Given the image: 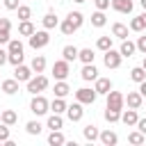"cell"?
I'll list each match as a JSON object with an SVG mask.
<instances>
[{
    "instance_id": "cell-8",
    "label": "cell",
    "mask_w": 146,
    "mask_h": 146,
    "mask_svg": "<svg viewBox=\"0 0 146 146\" xmlns=\"http://www.w3.org/2000/svg\"><path fill=\"white\" fill-rule=\"evenodd\" d=\"M66 116L75 123L84 116V110H82V103H73V105H66Z\"/></svg>"
},
{
    "instance_id": "cell-24",
    "label": "cell",
    "mask_w": 146,
    "mask_h": 146,
    "mask_svg": "<svg viewBox=\"0 0 146 146\" xmlns=\"http://www.w3.org/2000/svg\"><path fill=\"white\" fill-rule=\"evenodd\" d=\"M59 25V18L52 14V11H48L46 16H43V30H52V27H57Z\"/></svg>"
},
{
    "instance_id": "cell-50",
    "label": "cell",
    "mask_w": 146,
    "mask_h": 146,
    "mask_svg": "<svg viewBox=\"0 0 146 146\" xmlns=\"http://www.w3.org/2000/svg\"><path fill=\"white\" fill-rule=\"evenodd\" d=\"M139 94L146 98V80H141V82H139Z\"/></svg>"
},
{
    "instance_id": "cell-10",
    "label": "cell",
    "mask_w": 146,
    "mask_h": 146,
    "mask_svg": "<svg viewBox=\"0 0 146 146\" xmlns=\"http://www.w3.org/2000/svg\"><path fill=\"white\" fill-rule=\"evenodd\" d=\"M110 5L119 14H130L132 11V0H110Z\"/></svg>"
},
{
    "instance_id": "cell-5",
    "label": "cell",
    "mask_w": 146,
    "mask_h": 146,
    "mask_svg": "<svg viewBox=\"0 0 146 146\" xmlns=\"http://www.w3.org/2000/svg\"><path fill=\"white\" fill-rule=\"evenodd\" d=\"M96 89H89V87H82V89H78L75 91V100L78 103H82V105H91L94 100H96Z\"/></svg>"
},
{
    "instance_id": "cell-25",
    "label": "cell",
    "mask_w": 146,
    "mask_h": 146,
    "mask_svg": "<svg viewBox=\"0 0 146 146\" xmlns=\"http://www.w3.org/2000/svg\"><path fill=\"white\" fill-rule=\"evenodd\" d=\"M7 52H9V55H23V43H21L18 39H9Z\"/></svg>"
},
{
    "instance_id": "cell-49",
    "label": "cell",
    "mask_w": 146,
    "mask_h": 146,
    "mask_svg": "<svg viewBox=\"0 0 146 146\" xmlns=\"http://www.w3.org/2000/svg\"><path fill=\"white\" fill-rule=\"evenodd\" d=\"M7 55H9V52L0 48V66H2V64H7Z\"/></svg>"
},
{
    "instance_id": "cell-20",
    "label": "cell",
    "mask_w": 146,
    "mask_h": 146,
    "mask_svg": "<svg viewBox=\"0 0 146 146\" xmlns=\"http://www.w3.org/2000/svg\"><path fill=\"white\" fill-rule=\"evenodd\" d=\"M48 128H50V130H62V128H64L62 114H55V112H52V114L48 116Z\"/></svg>"
},
{
    "instance_id": "cell-35",
    "label": "cell",
    "mask_w": 146,
    "mask_h": 146,
    "mask_svg": "<svg viewBox=\"0 0 146 146\" xmlns=\"http://www.w3.org/2000/svg\"><path fill=\"white\" fill-rule=\"evenodd\" d=\"M34 32V25L30 23V21H21V25H18V34H23V36H30Z\"/></svg>"
},
{
    "instance_id": "cell-38",
    "label": "cell",
    "mask_w": 146,
    "mask_h": 146,
    "mask_svg": "<svg viewBox=\"0 0 146 146\" xmlns=\"http://www.w3.org/2000/svg\"><path fill=\"white\" fill-rule=\"evenodd\" d=\"M66 18H68V21H71V23H73V25H75V30H78V27H80V25H82V23H84V16H82V14H80V11H71V14H68V16H66Z\"/></svg>"
},
{
    "instance_id": "cell-31",
    "label": "cell",
    "mask_w": 146,
    "mask_h": 146,
    "mask_svg": "<svg viewBox=\"0 0 146 146\" xmlns=\"http://www.w3.org/2000/svg\"><path fill=\"white\" fill-rule=\"evenodd\" d=\"M50 110H52L55 114H64V112H66V103H64V98H57V96H55V100L50 103Z\"/></svg>"
},
{
    "instance_id": "cell-14",
    "label": "cell",
    "mask_w": 146,
    "mask_h": 146,
    "mask_svg": "<svg viewBox=\"0 0 146 146\" xmlns=\"http://www.w3.org/2000/svg\"><path fill=\"white\" fill-rule=\"evenodd\" d=\"M137 119H139V114H137V110H132V107H128L125 112L121 110V121H123L125 125H135V123H137Z\"/></svg>"
},
{
    "instance_id": "cell-28",
    "label": "cell",
    "mask_w": 146,
    "mask_h": 146,
    "mask_svg": "<svg viewBox=\"0 0 146 146\" xmlns=\"http://www.w3.org/2000/svg\"><path fill=\"white\" fill-rule=\"evenodd\" d=\"M130 80L132 82H141V80H146V71H144V66H135L132 71H130Z\"/></svg>"
},
{
    "instance_id": "cell-4",
    "label": "cell",
    "mask_w": 146,
    "mask_h": 146,
    "mask_svg": "<svg viewBox=\"0 0 146 146\" xmlns=\"http://www.w3.org/2000/svg\"><path fill=\"white\" fill-rule=\"evenodd\" d=\"M68 73H71V62L59 59V62L52 64V75H55V80H66Z\"/></svg>"
},
{
    "instance_id": "cell-33",
    "label": "cell",
    "mask_w": 146,
    "mask_h": 146,
    "mask_svg": "<svg viewBox=\"0 0 146 146\" xmlns=\"http://www.w3.org/2000/svg\"><path fill=\"white\" fill-rule=\"evenodd\" d=\"M25 130H27V135H41L43 125H41L39 121H27V123H25Z\"/></svg>"
},
{
    "instance_id": "cell-9",
    "label": "cell",
    "mask_w": 146,
    "mask_h": 146,
    "mask_svg": "<svg viewBox=\"0 0 146 146\" xmlns=\"http://www.w3.org/2000/svg\"><path fill=\"white\" fill-rule=\"evenodd\" d=\"M123 100L128 103V107H132V110H139V107H141V100H144V96H141L139 91H128V96H123Z\"/></svg>"
},
{
    "instance_id": "cell-30",
    "label": "cell",
    "mask_w": 146,
    "mask_h": 146,
    "mask_svg": "<svg viewBox=\"0 0 146 146\" xmlns=\"http://www.w3.org/2000/svg\"><path fill=\"white\" fill-rule=\"evenodd\" d=\"M0 121H2V123H7V125H14V123L18 121V116H16V112H14V110H5V112L0 114Z\"/></svg>"
},
{
    "instance_id": "cell-45",
    "label": "cell",
    "mask_w": 146,
    "mask_h": 146,
    "mask_svg": "<svg viewBox=\"0 0 146 146\" xmlns=\"http://www.w3.org/2000/svg\"><path fill=\"white\" fill-rule=\"evenodd\" d=\"M0 30L11 32V21H9V18H0Z\"/></svg>"
},
{
    "instance_id": "cell-43",
    "label": "cell",
    "mask_w": 146,
    "mask_h": 146,
    "mask_svg": "<svg viewBox=\"0 0 146 146\" xmlns=\"http://www.w3.org/2000/svg\"><path fill=\"white\" fill-rule=\"evenodd\" d=\"M135 46H137V50H139V52H144V55H146V36H139Z\"/></svg>"
},
{
    "instance_id": "cell-3",
    "label": "cell",
    "mask_w": 146,
    "mask_h": 146,
    "mask_svg": "<svg viewBox=\"0 0 146 146\" xmlns=\"http://www.w3.org/2000/svg\"><path fill=\"white\" fill-rule=\"evenodd\" d=\"M30 110H32L36 116H43V114H48L50 103H48V98H43L41 94H34V98H32V103H30Z\"/></svg>"
},
{
    "instance_id": "cell-12",
    "label": "cell",
    "mask_w": 146,
    "mask_h": 146,
    "mask_svg": "<svg viewBox=\"0 0 146 146\" xmlns=\"http://www.w3.org/2000/svg\"><path fill=\"white\" fill-rule=\"evenodd\" d=\"M94 82H96V84H94L96 94H103V96H107V91L112 89V80H110V78H96Z\"/></svg>"
},
{
    "instance_id": "cell-21",
    "label": "cell",
    "mask_w": 146,
    "mask_h": 146,
    "mask_svg": "<svg viewBox=\"0 0 146 146\" xmlns=\"http://www.w3.org/2000/svg\"><path fill=\"white\" fill-rule=\"evenodd\" d=\"M112 34L116 36V39H128V25H123V23H114L112 25Z\"/></svg>"
},
{
    "instance_id": "cell-18",
    "label": "cell",
    "mask_w": 146,
    "mask_h": 146,
    "mask_svg": "<svg viewBox=\"0 0 146 146\" xmlns=\"http://www.w3.org/2000/svg\"><path fill=\"white\" fill-rule=\"evenodd\" d=\"M30 68H32V73H43V68H46V57H43V55H34Z\"/></svg>"
},
{
    "instance_id": "cell-26",
    "label": "cell",
    "mask_w": 146,
    "mask_h": 146,
    "mask_svg": "<svg viewBox=\"0 0 146 146\" xmlns=\"http://www.w3.org/2000/svg\"><path fill=\"white\" fill-rule=\"evenodd\" d=\"M66 139H64V135L59 132V130H50V135H48V144L50 146H62Z\"/></svg>"
},
{
    "instance_id": "cell-51",
    "label": "cell",
    "mask_w": 146,
    "mask_h": 146,
    "mask_svg": "<svg viewBox=\"0 0 146 146\" xmlns=\"http://www.w3.org/2000/svg\"><path fill=\"white\" fill-rule=\"evenodd\" d=\"M139 5L144 7V11H146V0H139Z\"/></svg>"
},
{
    "instance_id": "cell-48",
    "label": "cell",
    "mask_w": 146,
    "mask_h": 146,
    "mask_svg": "<svg viewBox=\"0 0 146 146\" xmlns=\"http://www.w3.org/2000/svg\"><path fill=\"white\" fill-rule=\"evenodd\" d=\"M135 125H137V130H139V132H144V135H146V119H137V123H135Z\"/></svg>"
},
{
    "instance_id": "cell-54",
    "label": "cell",
    "mask_w": 146,
    "mask_h": 146,
    "mask_svg": "<svg viewBox=\"0 0 146 146\" xmlns=\"http://www.w3.org/2000/svg\"><path fill=\"white\" fill-rule=\"evenodd\" d=\"M73 2H78V5H82V2H87V0H73Z\"/></svg>"
},
{
    "instance_id": "cell-46",
    "label": "cell",
    "mask_w": 146,
    "mask_h": 146,
    "mask_svg": "<svg viewBox=\"0 0 146 146\" xmlns=\"http://www.w3.org/2000/svg\"><path fill=\"white\" fill-rule=\"evenodd\" d=\"M9 39H11L9 32H7V30H0V46H2V43H9Z\"/></svg>"
},
{
    "instance_id": "cell-37",
    "label": "cell",
    "mask_w": 146,
    "mask_h": 146,
    "mask_svg": "<svg viewBox=\"0 0 146 146\" xmlns=\"http://www.w3.org/2000/svg\"><path fill=\"white\" fill-rule=\"evenodd\" d=\"M16 11H18V18H21V21H30V18H32V9H30L27 5H18Z\"/></svg>"
},
{
    "instance_id": "cell-39",
    "label": "cell",
    "mask_w": 146,
    "mask_h": 146,
    "mask_svg": "<svg viewBox=\"0 0 146 146\" xmlns=\"http://www.w3.org/2000/svg\"><path fill=\"white\" fill-rule=\"evenodd\" d=\"M130 30H132V32H141V30H146L144 18H141V16H135V18L130 21Z\"/></svg>"
},
{
    "instance_id": "cell-23",
    "label": "cell",
    "mask_w": 146,
    "mask_h": 146,
    "mask_svg": "<svg viewBox=\"0 0 146 146\" xmlns=\"http://www.w3.org/2000/svg\"><path fill=\"white\" fill-rule=\"evenodd\" d=\"M94 50L91 48H82V50H78V59L82 62V64H94Z\"/></svg>"
},
{
    "instance_id": "cell-34",
    "label": "cell",
    "mask_w": 146,
    "mask_h": 146,
    "mask_svg": "<svg viewBox=\"0 0 146 146\" xmlns=\"http://www.w3.org/2000/svg\"><path fill=\"white\" fill-rule=\"evenodd\" d=\"M128 141H130V144H135V146H139V144H144V141H146V135H144V132H139V130H135V132H130V135H128Z\"/></svg>"
},
{
    "instance_id": "cell-44",
    "label": "cell",
    "mask_w": 146,
    "mask_h": 146,
    "mask_svg": "<svg viewBox=\"0 0 146 146\" xmlns=\"http://www.w3.org/2000/svg\"><path fill=\"white\" fill-rule=\"evenodd\" d=\"M94 5H96V9H100V11H105V9L110 7V0H94Z\"/></svg>"
},
{
    "instance_id": "cell-15",
    "label": "cell",
    "mask_w": 146,
    "mask_h": 146,
    "mask_svg": "<svg viewBox=\"0 0 146 146\" xmlns=\"http://www.w3.org/2000/svg\"><path fill=\"white\" fill-rule=\"evenodd\" d=\"M98 139H100V144H103V146H114V144L119 141L116 132H112V130H103V132L98 135Z\"/></svg>"
},
{
    "instance_id": "cell-42",
    "label": "cell",
    "mask_w": 146,
    "mask_h": 146,
    "mask_svg": "<svg viewBox=\"0 0 146 146\" xmlns=\"http://www.w3.org/2000/svg\"><path fill=\"white\" fill-rule=\"evenodd\" d=\"M23 57L25 55H7V62L14 64V66H18V64H23Z\"/></svg>"
},
{
    "instance_id": "cell-2",
    "label": "cell",
    "mask_w": 146,
    "mask_h": 146,
    "mask_svg": "<svg viewBox=\"0 0 146 146\" xmlns=\"http://www.w3.org/2000/svg\"><path fill=\"white\" fill-rule=\"evenodd\" d=\"M48 89V78L43 75V73H36V78H30L27 80V91L34 96V94H41V91H46Z\"/></svg>"
},
{
    "instance_id": "cell-32",
    "label": "cell",
    "mask_w": 146,
    "mask_h": 146,
    "mask_svg": "<svg viewBox=\"0 0 146 146\" xmlns=\"http://www.w3.org/2000/svg\"><path fill=\"white\" fill-rule=\"evenodd\" d=\"M105 121H107V123L121 121V112H119V110H112V107H105Z\"/></svg>"
},
{
    "instance_id": "cell-55",
    "label": "cell",
    "mask_w": 146,
    "mask_h": 146,
    "mask_svg": "<svg viewBox=\"0 0 146 146\" xmlns=\"http://www.w3.org/2000/svg\"><path fill=\"white\" fill-rule=\"evenodd\" d=\"M0 114H2V112H0Z\"/></svg>"
},
{
    "instance_id": "cell-27",
    "label": "cell",
    "mask_w": 146,
    "mask_h": 146,
    "mask_svg": "<svg viewBox=\"0 0 146 146\" xmlns=\"http://www.w3.org/2000/svg\"><path fill=\"white\" fill-rule=\"evenodd\" d=\"M105 23H107V16H105V14L100 11V9L91 14V25H94V27H103Z\"/></svg>"
},
{
    "instance_id": "cell-7",
    "label": "cell",
    "mask_w": 146,
    "mask_h": 146,
    "mask_svg": "<svg viewBox=\"0 0 146 146\" xmlns=\"http://www.w3.org/2000/svg\"><path fill=\"white\" fill-rule=\"evenodd\" d=\"M123 105H125V100H123V94L121 91H107V107H112V110H123Z\"/></svg>"
},
{
    "instance_id": "cell-29",
    "label": "cell",
    "mask_w": 146,
    "mask_h": 146,
    "mask_svg": "<svg viewBox=\"0 0 146 146\" xmlns=\"http://www.w3.org/2000/svg\"><path fill=\"white\" fill-rule=\"evenodd\" d=\"M2 91H5V94H9V96H11V94H16V91H18V80H16V78L5 80V82H2Z\"/></svg>"
},
{
    "instance_id": "cell-6",
    "label": "cell",
    "mask_w": 146,
    "mask_h": 146,
    "mask_svg": "<svg viewBox=\"0 0 146 146\" xmlns=\"http://www.w3.org/2000/svg\"><path fill=\"white\" fill-rule=\"evenodd\" d=\"M121 52L119 50H114V48H110V50H105V57H103V62H105V66L107 68H119L121 66Z\"/></svg>"
},
{
    "instance_id": "cell-47",
    "label": "cell",
    "mask_w": 146,
    "mask_h": 146,
    "mask_svg": "<svg viewBox=\"0 0 146 146\" xmlns=\"http://www.w3.org/2000/svg\"><path fill=\"white\" fill-rule=\"evenodd\" d=\"M5 7L11 9V11H16L18 9V0H5Z\"/></svg>"
},
{
    "instance_id": "cell-36",
    "label": "cell",
    "mask_w": 146,
    "mask_h": 146,
    "mask_svg": "<svg viewBox=\"0 0 146 146\" xmlns=\"http://www.w3.org/2000/svg\"><path fill=\"white\" fill-rule=\"evenodd\" d=\"M96 48L98 50H110L112 48V36H98V41H96Z\"/></svg>"
},
{
    "instance_id": "cell-53",
    "label": "cell",
    "mask_w": 146,
    "mask_h": 146,
    "mask_svg": "<svg viewBox=\"0 0 146 146\" xmlns=\"http://www.w3.org/2000/svg\"><path fill=\"white\" fill-rule=\"evenodd\" d=\"M141 66H144V71H146V55H144V62H141Z\"/></svg>"
},
{
    "instance_id": "cell-22",
    "label": "cell",
    "mask_w": 146,
    "mask_h": 146,
    "mask_svg": "<svg viewBox=\"0 0 146 146\" xmlns=\"http://www.w3.org/2000/svg\"><path fill=\"white\" fill-rule=\"evenodd\" d=\"M78 50H80V48H75V46H64V48H62V57H64L66 62H75V59H78Z\"/></svg>"
},
{
    "instance_id": "cell-52",
    "label": "cell",
    "mask_w": 146,
    "mask_h": 146,
    "mask_svg": "<svg viewBox=\"0 0 146 146\" xmlns=\"http://www.w3.org/2000/svg\"><path fill=\"white\" fill-rule=\"evenodd\" d=\"M139 16H141V18H144V25H146V11H144V14H139Z\"/></svg>"
},
{
    "instance_id": "cell-1",
    "label": "cell",
    "mask_w": 146,
    "mask_h": 146,
    "mask_svg": "<svg viewBox=\"0 0 146 146\" xmlns=\"http://www.w3.org/2000/svg\"><path fill=\"white\" fill-rule=\"evenodd\" d=\"M50 43V34H48V30H34L32 34H30V46L34 48V50H41V48H46Z\"/></svg>"
},
{
    "instance_id": "cell-17",
    "label": "cell",
    "mask_w": 146,
    "mask_h": 146,
    "mask_svg": "<svg viewBox=\"0 0 146 146\" xmlns=\"http://www.w3.org/2000/svg\"><path fill=\"white\" fill-rule=\"evenodd\" d=\"M82 135H84V139H87V141H96V139H98V135H100V130H98L94 123H89V125H84V128H82Z\"/></svg>"
},
{
    "instance_id": "cell-11",
    "label": "cell",
    "mask_w": 146,
    "mask_h": 146,
    "mask_svg": "<svg viewBox=\"0 0 146 146\" xmlns=\"http://www.w3.org/2000/svg\"><path fill=\"white\" fill-rule=\"evenodd\" d=\"M14 78H16L18 82H27V80L32 78V68H30V66H23V64H18V66L14 68Z\"/></svg>"
},
{
    "instance_id": "cell-41",
    "label": "cell",
    "mask_w": 146,
    "mask_h": 146,
    "mask_svg": "<svg viewBox=\"0 0 146 146\" xmlns=\"http://www.w3.org/2000/svg\"><path fill=\"white\" fill-rule=\"evenodd\" d=\"M9 139V125L0 121V141H7Z\"/></svg>"
},
{
    "instance_id": "cell-16",
    "label": "cell",
    "mask_w": 146,
    "mask_h": 146,
    "mask_svg": "<svg viewBox=\"0 0 146 146\" xmlns=\"http://www.w3.org/2000/svg\"><path fill=\"white\" fill-rule=\"evenodd\" d=\"M135 50H137V46H135L132 41H128V39H123V41H121V48H119L121 57H132V55H135Z\"/></svg>"
},
{
    "instance_id": "cell-40",
    "label": "cell",
    "mask_w": 146,
    "mask_h": 146,
    "mask_svg": "<svg viewBox=\"0 0 146 146\" xmlns=\"http://www.w3.org/2000/svg\"><path fill=\"white\" fill-rule=\"evenodd\" d=\"M59 30H62V34H66V36H71V34L75 32V25H73V23H71V21L66 18V21H62V23H59Z\"/></svg>"
},
{
    "instance_id": "cell-19",
    "label": "cell",
    "mask_w": 146,
    "mask_h": 146,
    "mask_svg": "<svg viewBox=\"0 0 146 146\" xmlns=\"http://www.w3.org/2000/svg\"><path fill=\"white\" fill-rule=\"evenodd\" d=\"M71 94V87L66 84V80H57L55 82V96L57 98H64V96H68Z\"/></svg>"
},
{
    "instance_id": "cell-13",
    "label": "cell",
    "mask_w": 146,
    "mask_h": 146,
    "mask_svg": "<svg viewBox=\"0 0 146 146\" xmlns=\"http://www.w3.org/2000/svg\"><path fill=\"white\" fill-rule=\"evenodd\" d=\"M80 78H82V80H87V82H91V80H96V78H98V68H96L94 64H84V66H82V71H80Z\"/></svg>"
}]
</instances>
